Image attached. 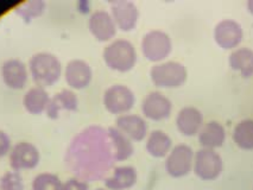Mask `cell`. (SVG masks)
I'll return each mask as SVG.
<instances>
[{
    "instance_id": "4316f807",
    "label": "cell",
    "mask_w": 253,
    "mask_h": 190,
    "mask_svg": "<svg viewBox=\"0 0 253 190\" xmlns=\"http://www.w3.org/2000/svg\"><path fill=\"white\" fill-rule=\"evenodd\" d=\"M0 190H24V181L18 171H6L0 177Z\"/></svg>"
},
{
    "instance_id": "5bb4252c",
    "label": "cell",
    "mask_w": 253,
    "mask_h": 190,
    "mask_svg": "<svg viewBox=\"0 0 253 190\" xmlns=\"http://www.w3.org/2000/svg\"><path fill=\"white\" fill-rule=\"evenodd\" d=\"M243 36V28L234 19L226 18L220 20L214 28V39L223 49H232L239 45Z\"/></svg>"
},
{
    "instance_id": "4fadbf2b",
    "label": "cell",
    "mask_w": 253,
    "mask_h": 190,
    "mask_svg": "<svg viewBox=\"0 0 253 190\" xmlns=\"http://www.w3.org/2000/svg\"><path fill=\"white\" fill-rule=\"evenodd\" d=\"M29 74V67L18 58H8L1 66L2 81L5 86L13 90L24 88L28 83Z\"/></svg>"
},
{
    "instance_id": "6da1fadb",
    "label": "cell",
    "mask_w": 253,
    "mask_h": 190,
    "mask_svg": "<svg viewBox=\"0 0 253 190\" xmlns=\"http://www.w3.org/2000/svg\"><path fill=\"white\" fill-rule=\"evenodd\" d=\"M28 67L35 84L45 89L58 82L63 74L61 61L56 55L48 51H41L32 55Z\"/></svg>"
},
{
    "instance_id": "52a82bcc",
    "label": "cell",
    "mask_w": 253,
    "mask_h": 190,
    "mask_svg": "<svg viewBox=\"0 0 253 190\" xmlns=\"http://www.w3.org/2000/svg\"><path fill=\"white\" fill-rule=\"evenodd\" d=\"M194 156L195 152L189 145H175L166 158L167 172L175 178L187 176L194 166Z\"/></svg>"
},
{
    "instance_id": "7c38bea8",
    "label": "cell",
    "mask_w": 253,
    "mask_h": 190,
    "mask_svg": "<svg viewBox=\"0 0 253 190\" xmlns=\"http://www.w3.org/2000/svg\"><path fill=\"white\" fill-rule=\"evenodd\" d=\"M111 16L119 30L128 32L136 28L139 19V11L134 2L128 0H116L111 2Z\"/></svg>"
},
{
    "instance_id": "44dd1931",
    "label": "cell",
    "mask_w": 253,
    "mask_h": 190,
    "mask_svg": "<svg viewBox=\"0 0 253 190\" xmlns=\"http://www.w3.org/2000/svg\"><path fill=\"white\" fill-rule=\"evenodd\" d=\"M107 136L113 146V157L116 160H126L133 154L134 148L132 140L126 134L119 131L116 126L107 128Z\"/></svg>"
},
{
    "instance_id": "7402d4cb",
    "label": "cell",
    "mask_w": 253,
    "mask_h": 190,
    "mask_svg": "<svg viewBox=\"0 0 253 190\" xmlns=\"http://www.w3.org/2000/svg\"><path fill=\"white\" fill-rule=\"evenodd\" d=\"M146 151L155 158H163L172 149V140L163 130L151 131L146 137Z\"/></svg>"
},
{
    "instance_id": "d6986e66",
    "label": "cell",
    "mask_w": 253,
    "mask_h": 190,
    "mask_svg": "<svg viewBox=\"0 0 253 190\" xmlns=\"http://www.w3.org/2000/svg\"><path fill=\"white\" fill-rule=\"evenodd\" d=\"M199 142L202 148L215 149L223 144L226 139V130L221 122L210 120L202 125L198 133Z\"/></svg>"
},
{
    "instance_id": "9a60e30c",
    "label": "cell",
    "mask_w": 253,
    "mask_h": 190,
    "mask_svg": "<svg viewBox=\"0 0 253 190\" xmlns=\"http://www.w3.org/2000/svg\"><path fill=\"white\" fill-rule=\"evenodd\" d=\"M114 126L134 142H140L146 138L149 134L148 122L143 116L138 115V114L126 113L119 115L116 119Z\"/></svg>"
},
{
    "instance_id": "2e32d148",
    "label": "cell",
    "mask_w": 253,
    "mask_h": 190,
    "mask_svg": "<svg viewBox=\"0 0 253 190\" xmlns=\"http://www.w3.org/2000/svg\"><path fill=\"white\" fill-rule=\"evenodd\" d=\"M204 125V114L199 108L185 106L176 115V126L183 136L192 137L200 132Z\"/></svg>"
},
{
    "instance_id": "ac0fdd59",
    "label": "cell",
    "mask_w": 253,
    "mask_h": 190,
    "mask_svg": "<svg viewBox=\"0 0 253 190\" xmlns=\"http://www.w3.org/2000/svg\"><path fill=\"white\" fill-rule=\"evenodd\" d=\"M138 174L134 166L122 165L117 166L113 174L104 181L106 189L125 190L130 189L137 183Z\"/></svg>"
},
{
    "instance_id": "cb8c5ba5",
    "label": "cell",
    "mask_w": 253,
    "mask_h": 190,
    "mask_svg": "<svg viewBox=\"0 0 253 190\" xmlns=\"http://www.w3.org/2000/svg\"><path fill=\"white\" fill-rule=\"evenodd\" d=\"M233 139L241 149H253V119H243L235 125Z\"/></svg>"
},
{
    "instance_id": "30bf717a",
    "label": "cell",
    "mask_w": 253,
    "mask_h": 190,
    "mask_svg": "<svg viewBox=\"0 0 253 190\" xmlns=\"http://www.w3.org/2000/svg\"><path fill=\"white\" fill-rule=\"evenodd\" d=\"M172 111V102L160 90H152L142 101V112L150 120L160 121L169 118Z\"/></svg>"
},
{
    "instance_id": "8992f818",
    "label": "cell",
    "mask_w": 253,
    "mask_h": 190,
    "mask_svg": "<svg viewBox=\"0 0 253 190\" xmlns=\"http://www.w3.org/2000/svg\"><path fill=\"white\" fill-rule=\"evenodd\" d=\"M223 168L222 158L214 149L201 148L194 156V172L205 181L214 180L221 174Z\"/></svg>"
},
{
    "instance_id": "e0dca14e",
    "label": "cell",
    "mask_w": 253,
    "mask_h": 190,
    "mask_svg": "<svg viewBox=\"0 0 253 190\" xmlns=\"http://www.w3.org/2000/svg\"><path fill=\"white\" fill-rule=\"evenodd\" d=\"M79 110V98L73 89L66 88L56 93L50 98L49 106L46 108V116L52 120L58 119L62 111L76 112Z\"/></svg>"
},
{
    "instance_id": "ffe728a7",
    "label": "cell",
    "mask_w": 253,
    "mask_h": 190,
    "mask_svg": "<svg viewBox=\"0 0 253 190\" xmlns=\"http://www.w3.org/2000/svg\"><path fill=\"white\" fill-rule=\"evenodd\" d=\"M50 96L45 88L34 86L30 89L26 90L23 96V106L28 113L32 115H40L45 113L46 108L49 106Z\"/></svg>"
},
{
    "instance_id": "9c48e42d",
    "label": "cell",
    "mask_w": 253,
    "mask_h": 190,
    "mask_svg": "<svg viewBox=\"0 0 253 190\" xmlns=\"http://www.w3.org/2000/svg\"><path fill=\"white\" fill-rule=\"evenodd\" d=\"M63 76L70 89L82 90L87 88L92 82L93 70L87 61L74 58L64 67Z\"/></svg>"
},
{
    "instance_id": "8fae6325",
    "label": "cell",
    "mask_w": 253,
    "mask_h": 190,
    "mask_svg": "<svg viewBox=\"0 0 253 190\" xmlns=\"http://www.w3.org/2000/svg\"><path fill=\"white\" fill-rule=\"evenodd\" d=\"M88 29L92 36L100 43L112 42L118 30L111 12L105 10H96L90 14L88 19Z\"/></svg>"
},
{
    "instance_id": "3957f363",
    "label": "cell",
    "mask_w": 253,
    "mask_h": 190,
    "mask_svg": "<svg viewBox=\"0 0 253 190\" xmlns=\"http://www.w3.org/2000/svg\"><path fill=\"white\" fill-rule=\"evenodd\" d=\"M150 77L160 88H178L187 81L188 72L181 62L163 61L151 67Z\"/></svg>"
},
{
    "instance_id": "484cf974",
    "label": "cell",
    "mask_w": 253,
    "mask_h": 190,
    "mask_svg": "<svg viewBox=\"0 0 253 190\" xmlns=\"http://www.w3.org/2000/svg\"><path fill=\"white\" fill-rule=\"evenodd\" d=\"M63 182L57 175L51 172H41L34 178L31 184L32 190H62Z\"/></svg>"
},
{
    "instance_id": "4dcf8cb0",
    "label": "cell",
    "mask_w": 253,
    "mask_h": 190,
    "mask_svg": "<svg viewBox=\"0 0 253 190\" xmlns=\"http://www.w3.org/2000/svg\"><path fill=\"white\" fill-rule=\"evenodd\" d=\"M96 190H110V189H106V188H98Z\"/></svg>"
},
{
    "instance_id": "83f0119b",
    "label": "cell",
    "mask_w": 253,
    "mask_h": 190,
    "mask_svg": "<svg viewBox=\"0 0 253 190\" xmlns=\"http://www.w3.org/2000/svg\"><path fill=\"white\" fill-rule=\"evenodd\" d=\"M62 190H89V186L80 178H69L62 186Z\"/></svg>"
},
{
    "instance_id": "7a4b0ae2",
    "label": "cell",
    "mask_w": 253,
    "mask_h": 190,
    "mask_svg": "<svg viewBox=\"0 0 253 190\" xmlns=\"http://www.w3.org/2000/svg\"><path fill=\"white\" fill-rule=\"evenodd\" d=\"M102 58L110 69L126 73L136 66L138 55L133 43L124 38H117L105 46L102 50Z\"/></svg>"
},
{
    "instance_id": "277c9868",
    "label": "cell",
    "mask_w": 253,
    "mask_h": 190,
    "mask_svg": "<svg viewBox=\"0 0 253 190\" xmlns=\"http://www.w3.org/2000/svg\"><path fill=\"white\" fill-rule=\"evenodd\" d=\"M102 104L108 113L119 116L128 113L133 108L136 104V96L130 87L116 83L105 90Z\"/></svg>"
},
{
    "instance_id": "d4e9b609",
    "label": "cell",
    "mask_w": 253,
    "mask_h": 190,
    "mask_svg": "<svg viewBox=\"0 0 253 190\" xmlns=\"http://www.w3.org/2000/svg\"><path fill=\"white\" fill-rule=\"evenodd\" d=\"M45 11V2L42 0H30L14 7V12L22 17L26 23H30L34 18L42 16Z\"/></svg>"
},
{
    "instance_id": "f1b7e54d",
    "label": "cell",
    "mask_w": 253,
    "mask_h": 190,
    "mask_svg": "<svg viewBox=\"0 0 253 190\" xmlns=\"http://www.w3.org/2000/svg\"><path fill=\"white\" fill-rule=\"evenodd\" d=\"M11 149H12V146H11L10 137L6 132L0 130V157H4L7 153H10Z\"/></svg>"
},
{
    "instance_id": "ba28073f",
    "label": "cell",
    "mask_w": 253,
    "mask_h": 190,
    "mask_svg": "<svg viewBox=\"0 0 253 190\" xmlns=\"http://www.w3.org/2000/svg\"><path fill=\"white\" fill-rule=\"evenodd\" d=\"M8 162L14 171L31 170L41 162L40 150L32 143L19 142L14 144L8 153Z\"/></svg>"
},
{
    "instance_id": "f546056e",
    "label": "cell",
    "mask_w": 253,
    "mask_h": 190,
    "mask_svg": "<svg viewBox=\"0 0 253 190\" xmlns=\"http://www.w3.org/2000/svg\"><path fill=\"white\" fill-rule=\"evenodd\" d=\"M247 8H249V11L253 14V0H249L247 1Z\"/></svg>"
},
{
    "instance_id": "603a6c76",
    "label": "cell",
    "mask_w": 253,
    "mask_h": 190,
    "mask_svg": "<svg viewBox=\"0 0 253 190\" xmlns=\"http://www.w3.org/2000/svg\"><path fill=\"white\" fill-rule=\"evenodd\" d=\"M229 66L232 69L238 70L244 77H249L253 74V50L243 46L235 49L229 54Z\"/></svg>"
},
{
    "instance_id": "5b68a950",
    "label": "cell",
    "mask_w": 253,
    "mask_h": 190,
    "mask_svg": "<svg viewBox=\"0 0 253 190\" xmlns=\"http://www.w3.org/2000/svg\"><path fill=\"white\" fill-rule=\"evenodd\" d=\"M140 49L144 57L151 62H163L172 50L171 38L162 30L148 31L142 38Z\"/></svg>"
}]
</instances>
